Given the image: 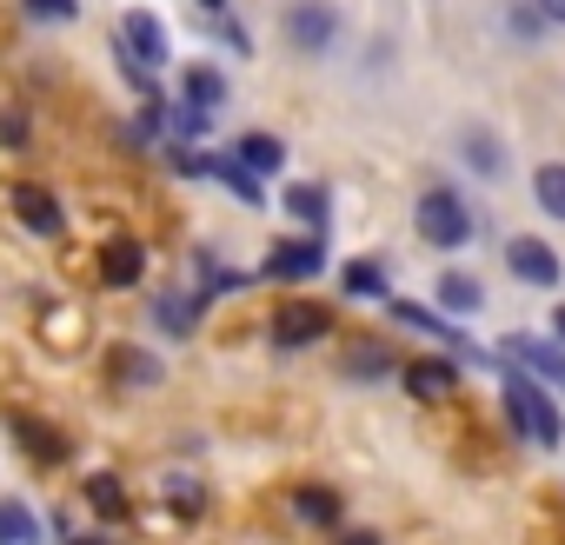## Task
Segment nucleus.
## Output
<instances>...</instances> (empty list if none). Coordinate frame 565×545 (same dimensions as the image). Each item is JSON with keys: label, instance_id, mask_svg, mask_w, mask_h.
Listing matches in <instances>:
<instances>
[{"label": "nucleus", "instance_id": "obj_15", "mask_svg": "<svg viewBox=\"0 0 565 545\" xmlns=\"http://www.w3.org/2000/svg\"><path fill=\"white\" fill-rule=\"evenodd\" d=\"M107 380H120V386H160L167 366H160L147 346H114V353H107Z\"/></svg>", "mask_w": 565, "mask_h": 545}, {"label": "nucleus", "instance_id": "obj_2", "mask_svg": "<svg viewBox=\"0 0 565 545\" xmlns=\"http://www.w3.org/2000/svg\"><path fill=\"white\" fill-rule=\"evenodd\" d=\"M279 34H287L294 54L320 61L340 41V8H333V0H287V8H279Z\"/></svg>", "mask_w": 565, "mask_h": 545}, {"label": "nucleus", "instance_id": "obj_16", "mask_svg": "<svg viewBox=\"0 0 565 545\" xmlns=\"http://www.w3.org/2000/svg\"><path fill=\"white\" fill-rule=\"evenodd\" d=\"M180 100H193L200 114H220V107H226V74L206 67V61H193V67L180 74Z\"/></svg>", "mask_w": 565, "mask_h": 545}, {"label": "nucleus", "instance_id": "obj_26", "mask_svg": "<svg viewBox=\"0 0 565 545\" xmlns=\"http://www.w3.org/2000/svg\"><path fill=\"white\" fill-rule=\"evenodd\" d=\"M532 200H539L545 220H565V160H545V167L532 173Z\"/></svg>", "mask_w": 565, "mask_h": 545}, {"label": "nucleus", "instance_id": "obj_28", "mask_svg": "<svg viewBox=\"0 0 565 545\" xmlns=\"http://www.w3.org/2000/svg\"><path fill=\"white\" fill-rule=\"evenodd\" d=\"M87 505H94L100 519H120V512H127V485H120L114 472H94V479H87Z\"/></svg>", "mask_w": 565, "mask_h": 545}, {"label": "nucleus", "instance_id": "obj_9", "mask_svg": "<svg viewBox=\"0 0 565 545\" xmlns=\"http://www.w3.org/2000/svg\"><path fill=\"white\" fill-rule=\"evenodd\" d=\"M393 320H399V327H413V333H433L439 346H452V360H486V353H479L452 320H446V313H433V307H419V300H393Z\"/></svg>", "mask_w": 565, "mask_h": 545}, {"label": "nucleus", "instance_id": "obj_35", "mask_svg": "<svg viewBox=\"0 0 565 545\" xmlns=\"http://www.w3.org/2000/svg\"><path fill=\"white\" fill-rule=\"evenodd\" d=\"M340 545H386L380 532H366V525H353V532H340Z\"/></svg>", "mask_w": 565, "mask_h": 545}, {"label": "nucleus", "instance_id": "obj_38", "mask_svg": "<svg viewBox=\"0 0 565 545\" xmlns=\"http://www.w3.org/2000/svg\"><path fill=\"white\" fill-rule=\"evenodd\" d=\"M200 8H206V14H226V0H200Z\"/></svg>", "mask_w": 565, "mask_h": 545}, {"label": "nucleus", "instance_id": "obj_37", "mask_svg": "<svg viewBox=\"0 0 565 545\" xmlns=\"http://www.w3.org/2000/svg\"><path fill=\"white\" fill-rule=\"evenodd\" d=\"M552 340H558V346H565V307H558V313H552Z\"/></svg>", "mask_w": 565, "mask_h": 545}, {"label": "nucleus", "instance_id": "obj_29", "mask_svg": "<svg viewBox=\"0 0 565 545\" xmlns=\"http://www.w3.org/2000/svg\"><path fill=\"white\" fill-rule=\"evenodd\" d=\"M200 272H206V280H200V300H206V293H233V287H246V272L213 266V253H200Z\"/></svg>", "mask_w": 565, "mask_h": 545}, {"label": "nucleus", "instance_id": "obj_7", "mask_svg": "<svg viewBox=\"0 0 565 545\" xmlns=\"http://www.w3.org/2000/svg\"><path fill=\"white\" fill-rule=\"evenodd\" d=\"M8 206H14V213H21V226H28V233H41V239L67 233V206H61V193H54V186H41V180H14V186H8Z\"/></svg>", "mask_w": 565, "mask_h": 545}, {"label": "nucleus", "instance_id": "obj_21", "mask_svg": "<svg viewBox=\"0 0 565 545\" xmlns=\"http://www.w3.org/2000/svg\"><path fill=\"white\" fill-rule=\"evenodd\" d=\"M200 307H206L200 293H180V287H173V293H160V300H153V320H160L173 340H186V333L200 327Z\"/></svg>", "mask_w": 565, "mask_h": 545}, {"label": "nucleus", "instance_id": "obj_22", "mask_svg": "<svg viewBox=\"0 0 565 545\" xmlns=\"http://www.w3.org/2000/svg\"><path fill=\"white\" fill-rule=\"evenodd\" d=\"M160 133L167 140H206L213 133V114H200L193 100H167L160 107Z\"/></svg>", "mask_w": 565, "mask_h": 545}, {"label": "nucleus", "instance_id": "obj_23", "mask_svg": "<svg viewBox=\"0 0 565 545\" xmlns=\"http://www.w3.org/2000/svg\"><path fill=\"white\" fill-rule=\"evenodd\" d=\"M439 307L459 313V320H472V313L486 307V287L472 280V272H439Z\"/></svg>", "mask_w": 565, "mask_h": 545}, {"label": "nucleus", "instance_id": "obj_11", "mask_svg": "<svg viewBox=\"0 0 565 545\" xmlns=\"http://www.w3.org/2000/svg\"><path fill=\"white\" fill-rule=\"evenodd\" d=\"M519 373H532V380H552V386H565V346H552V340H532V333H512L505 346H499Z\"/></svg>", "mask_w": 565, "mask_h": 545}, {"label": "nucleus", "instance_id": "obj_18", "mask_svg": "<svg viewBox=\"0 0 565 545\" xmlns=\"http://www.w3.org/2000/svg\"><path fill=\"white\" fill-rule=\"evenodd\" d=\"M340 373H347L353 386H380V380L393 373V353H386L380 340H353V346H347V360H340Z\"/></svg>", "mask_w": 565, "mask_h": 545}, {"label": "nucleus", "instance_id": "obj_34", "mask_svg": "<svg viewBox=\"0 0 565 545\" xmlns=\"http://www.w3.org/2000/svg\"><path fill=\"white\" fill-rule=\"evenodd\" d=\"M532 8H539L545 28H565V0H532Z\"/></svg>", "mask_w": 565, "mask_h": 545}, {"label": "nucleus", "instance_id": "obj_30", "mask_svg": "<svg viewBox=\"0 0 565 545\" xmlns=\"http://www.w3.org/2000/svg\"><path fill=\"white\" fill-rule=\"evenodd\" d=\"M505 28H512L519 41H545V21H539L532 0H512V8H505Z\"/></svg>", "mask_w": 565, "mask_h": 545}, {"label": "nucleus", "instance_id": "obj_5", "mask_svg": "<svg viewBox=\"0 0 565 545\" xmlns=\"http://www.w3.org/2000/svg\"><path fill=\"white\" fill-rule=\"evenodd\" d=\"M313 272H327V239H273L266 259H259V280H313Z\"/></svg>", "mask_w": 565, "mask_h": 545}, {"label": "nucleus", "instance_id": "obj_10", "mask_svg": "<svg viewBox=\"0 0 565 545\" xmlns=\"http://www.w3.org/2000/svg\"><path fill=\"white\" fill-rule=\"evenodd\" d=\"M140 280H147V246H140L134 233L107 239V253H100V287H114V293H134Z\"/></svg>", "mask_w": 565, "mask_h": 545}, {"label": "nucleus", "instance_id": "obj_33", "mask_svg": "<svg viewBox=\"0 0 565 545\" xmlns=\"http://www.w3.org/2000/svg\"><path fill=\"white\" fill-rule=\"evenodd\" d=\"M0 140L21 147V140H28V120H21V114H0Z\"/></svg>", "mask_w": 565, "mask_h": 545}, {"label": "nucleus", "instance_id": "obj_19", "mask_svg": "<svg viewBox=\"0 0 565 545\" xmlns=\"http://www.w3.org/2000/svg\"><path fill=\"white\" fill-rule=\"evenodd\" d=\"M233 160H239L253 180H273L279 167H287V140H273V133H246V140L233 147Z\"/></svg>", "mask_w": 565, "mask_h": 545}, {"label": "nucleus", "instance_id": "obj_1", "mask_svg": "<svg viewBox=\"0 0 565 545\" xmlns=\"http://www.w3.org/2000/svg\"><path fill=\"white\" fill-rule=\"evenodd\" d=\"M499 393H505V419H512L519 439H532V446H558V439H565V413H558V399H552L532 373H519L512 360H505V373H499Z\"/></svg>", "mask_w": 565, "mask_h": 545}, {"label": "nucleus", "instance_id": "obj_25", "mask_svg": "<svg viewBox=\"0 0 565 545\" xmlns=\"http://www.w3.org/2000/svg\"><path fill=\"white\" fill-rule=\"evenodd\" d=\"M294 512H300L307 525H340L347 499H340L333 485H300V492H294Z\"/></svg>", "mask_w": 565, "mask_h": 545}, {"label": "nucleus", "instance_id": "obj_27", "mask_svg": "<svg viewBox=\"0 0 565 545\" xmlns=\"http://www.w3.org/2000/svg\"><path fill=\"white\" fill-rule=\"evenodd\" d=\"M340 287H347L353 300H380V293H386V266H380V259H347Z\"/></svg>", "mask_w": 565, "mask_h": 545}, {"label": "nucleus", "instance_id": "obj_12", "mask_svg": "<svg viewBox=\"0 0 565 545\" xmlns=\"http://www.w3.org/2000/svg\"><path fill=\"white\" fill-rule=\"evenodd\" d=\"M279 206H287V220H300L313 239H327V226H333V193H327L320 180H294L287 193H279Z\"/></svg>", "mask_w": 565, "mask_h": 545}, {"label": "nucleus", "instance_id": "obj_13", "mask_svg": "<svg viewBox=\"0 0 565 545\" xmlns=\"http://www.w3.org/2000/svg\"><path fill=\"white\" fill-rule=\"evenodd\" d=\"M459 153H466V173H479V180H505V140H499V133L466 127V133H459Z\"/></svg>", "mask_w": 565, "mask_h": 545}, {"label": "nucleus", "instance_id": "obj_32", "mask_svg": "<svg viewBox=\"0 0 565 545\" xmlns=\"http://www.w3.org/2000/svg\"><path fill=\"white\" fill-rule=\"evenodd\" d=\"M21 8H28L34 21H74V14H81V0H21Z\"/></svg>", "mask_w": 565, "mask_h": 545}, {"label": "nucleus", "instance_id": "obj_8", "mask_svg": "<svg viewBox=\"0 0 565 545\" xmlns=\"http://www.w3.org/2000/svg\"><path fill=\"white\" fill-rule=\"evenodd\" d=\"M340 320L327 313V307H313V300H294V307H273V320H266V333H273V346H313V340H327Z\"/></svg>", "mask_w": 565, "mask_h": 545}, {"label": "nucleus", "instance_id": "obj_3", "mask_svg": "<svg viewBox=\"0 0 565 545\" xmlns=\"http://www.w3.org/2000/svg\"><path fill=\"white\" fill-rule=\"evenodd\" d=\"M114 47H120V61H134V67H147V74L173 61L167 21H160V14H147V8H127V14H120V28H114Z\"/></svg>", "mask_w": 565, "mask_h": 545}, {"label": "nucleus", "instance_id": "obj_31", "mask_svg": "<svg viewBox=\"0 0 565 545\" xmlns=\"http://www.w3.org/2000/svg\"><path fill=\"white\" fill-rule=\"evenodd\" d=\"M167 492H173V505H180L186 519H200V512H206V492H200V479H167Z\"/></svg>", "mask_w": 565, "mask_h": 545}, {"label": "nucleus", "instance_id": "obj_14", "mask_svg": "<svg viewBox=\"0 0 565 545\" xmlns=\"http://www.w3.org/2000/svg\"><path fill=\"white\" fill-rule=\"evenodd\" d=\"M8 426H14V439H21V452H34L41 466H61V459L74 452V446H67V432H54L47 419H28V413H14Z\"/></svg>", "mask_w": 565, "mask_h": 545}, {"label": "nucleus", "instance_id": "obj_17", "mask_svg": "<svg viewBox=\"0 0 565 545\" xmlns=\"http://www.w3.org/2000/svg\"><path fill=\"white\" fill-rule=\"evenodd\" d=\"M200 173H206V180H220V186H226L233 200H246V206H259V200H266V193H259V180H253L233 153H200Z\"/></svg>", "mask_w": 565, "mask_h": 545}, {"label": "nucleus", "instance_id": "obj_6", "mask_svg": "<svg viewBox=\"0 0 565 545\" xmlns=\"http://www.w3.org/2000/svg\"><path fill=\"white\" fill-rule=\"evenodd\" d=\"M505 272H512V280H525V287H558L565 280V259L539 233H519V239H505Z\"/></svg>", "mask_w": 565, "mask_h": 545}, {"label": "nucleus", "instance_id": "obj_36", "mask_svg": "<svg viewBox=\"0 0 565 545\" xmlns=\"http://www.w3.org/2000/svg\"><path fill=\"white\" fill-rule=\"evenodd\" d=\"M67 545H114L107 532H87V538H67Z\"/></svg>", "mask_w": 565, "mask_h": 545}, {"label": "nucleus", "instance_id": "obj_20", "mask_svg": "<svg viewBox=\"0 0 565 545\" xmlns=\"http://www.w3.org/2000/svg\"><path fill=\"white\" fill-rule=\"evenodd\" d=\"M452 386H459V366L452 360H413L406 366V393L413 399H446Z\"/></svg>", "mask_w": 565, "mask_h": 545}, {"label": "nucleus", "instance_id": "obj_24", "mask_svg": "<svg viewBox=\"0 0 565 545\" xmlns=\"http://www.w3.org/2000/svg\"><path fill=\"white\" fill-rule=\"evenodd\" d=\"M0 545H41V519L28 499H0Z\"/></svg>", "mask_w": 565, "mask_h": 545}, {"label": "nucleus", "instance_id": "obj_4", "mask_svg": "<svg viewBox=\"0 0 565 545\" xmlns=\"http://www.w3.org/2000/svg\"><path fill=\"white\" fill-rule=\"evenodd\" d=\"M419 233L433 246H466L479 233V220H472V206L452 186H433V193H419Z\"/></svg>", "mask_w": 565, "mask_h": 545}]
</instances>
